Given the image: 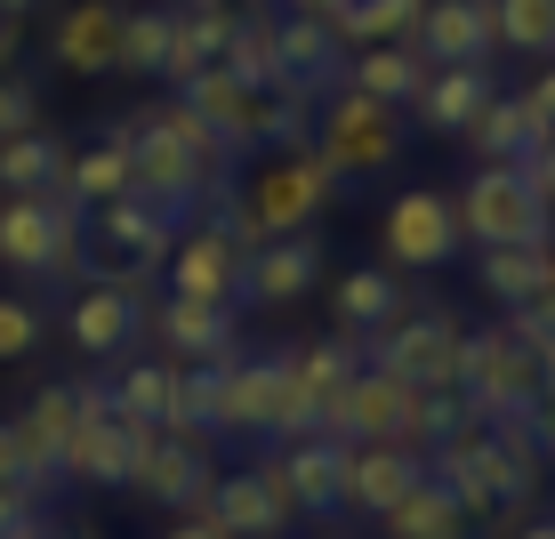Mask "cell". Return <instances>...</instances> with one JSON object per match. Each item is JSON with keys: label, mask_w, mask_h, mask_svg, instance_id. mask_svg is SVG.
I'll list each match as a JSON object with an SVG mask.
<instances>
[{"label": "cell", "mask_w": 555, "mask_h": 539, "mask_svg": "<svg viewBox=\"0 0 555 539\" xmlns=\"http://www.w3.org/2000/svg\"><path fill=\"white\" fill-rule=\"evenodd\" d=\"M0 484H25L33 499H49L56 484H65V475H56V467H41V459L25 451V435H16V419H0Z\"/></svg>", "instance_id": "60d3db41"}, {"label": "cell", "mask_w": 555, "mask_h": 539, "mask_svg": "<svg viewBox=\"0 0 555 539\" xmlns=\"http://www.w3.org/2000/svg\"><path fill=\"white\" fill-rule=\"evenodd\" d=\"M322 539H331V531H322Z\"/></svg>", "instance_id": "680465c9"}, {"label": "cell", "mask_w": 555, "mask_h": 539, "mask_svg": "<svg viewBox=\"0 0 555 539\" xmlns=\"http://www.w3.org/2000/svg\"><path fill=\"white\" fill-rule=\"evenodd\" d=\"M515 539H555V515H547V524H524V531H515Z\"/></svg>", "instance_id": "11a10c76"}, {"label": "cell", "mask_w": 555, "mask_h": 539, "mask_svg": "<svg viewBox=\"0 0 555 539\" xmlns=\"http://www.w3.org/2000/svg\"><path fill=\"white\" fill-rule=\"evenodd\" d=\"M403 274L395 266H354V274H338V291H331V315H338V331L371 346L378 331H387L395 315H403Z\"/></svg>", "instance_id": "cb8c5ba5"}, {"label": "cell", "mask_w": 555, "mask_h": 539, "mask_svg": "<svg viewBox=\"0 0 555 539\" xmlns=\"http://www.w3.org/2000/svg\"><path fill=\"white\" fill-rule=\"evenodd\" d=\"M475 282H483V298H500V306L547 298V242H500V249H475Z\"/></svg>", "instance_id": "f1b7e54d"}, {"label": "cell", "mask_w": 555, "mask_h": 539, "mask_svg": "<svg viewBox=\"0 0 555 539\" xmlns=\"http://www.w3.org/2000/svg\"><path fill=\"white\" fill-rule=\"evenodd\" d=\"M0 266L25 282H89V209L73 194H0Z\"/></svg>", "instance_id": "7a4b0ae2"}, {"label": "cell", "mask_w": 555, "mask_h": 539, "mask_svg": "<svg viewBox=\"0 0 555 539\" xmlns=\"http://www.w3.org/2000/svg\"><path fill=\"white\" fill-rule=\"evenodd\" d=\"M153 435L162 427H121V419H81L65 442V459H56V475L65 484H89V491H129V475H138V459L153 451Z\"/></svg>", "instance_id": "2e32d148"}, {"label": "cell", "mask_w": 555, "mask_h": 539, "mask_svg": "<svg viewBox=\"0 0 555 539\" xmlns=\"http://www.w3.org/2000/svg\"><path fill=\"white\" fill-rule=\"evenodd\" d=\"M418 475H427V451H395V442H347V515H387Z\"/></svg>", "instance_id": "603a6c76"}, {"label": "cell", "mask_w": 555, "mask_h": 539, "mask_svg": "<svg viewBox=\"0 0 555 539\" xmlns=\"http://www.w3.org/2000/svg\"><path fill=\"white\" fill-rule=\"evenodd\" d=\"M234 362V355H225ZM225 362H178V395H169V435L218 442V411H225Z\"/></svg>", "instance_id": "1f68e13d"}, {"label": "cell", "mask_w": 555, "mask_h": 539, "mask_svg": "<svg viewBox=\"0 0 555 539\" xmlns=\"http://www.w3.org/2000/svg\"><path fill=\"white\" fill-rule=\"evenodd\" d=\"M524 178L540 185V202L555 209V138H547V145H540V153H531V162H524Z\"/></svg>", "instance_id": "7dc6e473"}, {"label": "cell", "mask_w": 555, "mask_h": 539, "mask_svg": "<svg viewBox=\"0 0 555 539\" xmlns=\"http://www.w3.org/2000/svg\"><path fill=\"white\" fill-rule=\"evenodd\" d=\"M500 98V81H491V65H427V81H418V98L403 105L427 138H467L475 113Z\"/></svg>", "instance_id": "44dd1931"}, {"label": "cell", "mask_w": 555, "mask_h": 539, "mask_svg": "<svg viewBox=\"0 0 555 539\" xmlns=\"http://www.w3.org/2000/svg\"><path fill=\"white\" fill-rule=\"evenodd\" d=\"M507 331L531 346V355H555V298H524L507 306Z\"/></svg>", "instance_id": "7bdbcfd3"}, {"label": "cell", "mask_w": 555, "mask_h": 539, "mask_svg": "<svg viewBox=\"0 0 555 539\" xmlns=\"http://www.w3.org/2000/svg\"><path fill=\"white\" fill-rule=\"evenodd\" d=\"M282 491H291V508L306 524H331V515H347V442L338 435H298L282 442Z\"/></svg>", "instance_id": "e0dca14e"}, {"label": "cell", "mask_w": 555, "mask_h": 539, "mask_svg": "<svg viewBox=\"0 0 555 539\" xmlns=\"http://www.w3.org/2000/svg\"><path fill=\"white\" fill-rule=\"evenodd\" d=\"M547 298H555V242H547Z\"/></svg>", "instance_id": "9f6ffc18"}, {"label": "cell", "mask_w": 555, "mask_h": 539, "mask_svg": "<svg viewBox=\"0 0 555 539\" xmlns=\"http://www.w3.org/2000/svg\"><path fill=\"white\" fill-rule=\"evenodd\" d=\"M105 138H121V145H129V178H138V194H145V202L185 209V218H194V209L218 194V185H234V178H218V169H202L194 153H185L162 121H153V113H121Z\"/></svg>", "instance_id": "ba28073f"}, {"label": "cell", "mask_w": 555, "mask_h": 539, "mask_svg": "<svg viewBox=\"0 0 555 539\" xmlns=\"http://www.w3.org/2000/svg\"><path fill=\"white\" fill-rule=\"evenodd\" d=\"M98 234H105V249L121 266H162L169 249H178V234H185V209H169V202H145V194H129V202H105L98 209Z\"/></svg>", "instance_id": "7402d4cb"}, {"label": "cell", "mask_w": 555, "mask_h": 539, "mask_svg": "<svg viewBox=\"0 0 555 539\" xmlns=\"http://www.w3.org/2000/svg\"><path fill=\"white\" fill-rule=\"evenodd\" d=\"M459 402H467V419H524L531 402H540V362H531V346L515 338L507 322L467 331V378H459Z\"/></svg>", "instance_id": "9c48e42d"}, {"label": "cell", "mask_w": 555, "mask_h": 539, "mask_svg": "<svg viewBox=\"0 0 555 539\" xmlns=\"http://www.w3.org/2000/svg\"><path fill=\"white\" fill-rule=\"evenodd\" d=\"M515 98H524V113H531V121H540L547 138H555V65H547V73H531V81L515 89Z\"/></svg>", "instance_id": "bcb514c9"}, {"label": "cell", "mask_w": 555, "mask_h": 539, "mask_svg": "<svg viewBox=\"0 0 555 539\" xmlns=\"http://www.w3.org/2000/svg\"><path fill=\"white\" fill-rule=\"evenodd\" d=\"M282 9H291V16H322V25H331V16L347 9V0H282Z\"/></svg>", "instance_id": "816d5d0a"}, {"label": "cell", "mask_w": 555, "mask_h": 539, "mask_svg": "<svg viewBox=\"0 0 555 539\" xmlns=\"http://www.w3.org/2000/svg\"><path fill=\"white\" fill-rule=\"evenodd\" d=\"M65 162H73V153L56 145L49 129L0 138V194H65Z\"/></svg>", "instance_id": "d6a6232c"}, {"label": "cell", "mask_w": 555, "mask_h": 539, "mask_svg": "<svg viewBox=\"0 0 555 539\" xmlns=\"http://www.w3.org/2000/svg\"><path fill=\"white\" fill-rule=\"evenodd\" d=\"M121 25H129V0H73V9H56L49 65L73 73V81H113L121 73Z\"/></svg>", "instance_id": "5bb4252c"}, {"label": "cell", "mask_w": 555, "mask_h": 539, "mask_svg": "<svg viewBox=\"0 0 555 539\" xmlns=\"http://www.w3.org/2000/svg\"><path fill=\"white\" fill-rule=\"evenodd\" d=\"M185 9H266V0H185Z\"/></svg>", "instance_id": "f5cc1de1"}, {"label": "cell", "mask_w": 555, "mask_h": 539, "mask_svg": "<svg viewBox=\"0 0 555 539\" xmlns=\"http://www.w3.org/2000/svg\"><path fill=\"white\" fill-rule=\"evenodd\" d=\"M41 531V499L25 484H0V539H33Z\"/></svg>", "instance_id": "f6af8a7d"}, {"label": "cell", "mask_w": 555, "mask_h": 539, "mask_svg": "<svg viewBox=\"0 0 555 539\" xmlns=\"http://www.w3.org/2000/svg\"><path fill=\"white\" fill-rule=\"evenodd\" d=\"M16 41H25V16H0V73L16 65Z\"/></svg>", "instance_id": "681fc988"}, {"label": "cell", "mask_w": 555, "mask_h": 539, "mask_svg": "<svg viewBox=\"0 0 555 539\" xmlns=\"http://www.w3.org/2000/svg\"><path fill=\"white\" fill-rule=\"evenodd\" d=\"M491 16H500V49H515V56L555 49V0H491Z\"/></svg>", "instance_id": "ab89813d"}, {"label": "cell", "mask_w": 555, "mask_h": 539, "mask_svg": "<svg viewBox=\"0 0 555 539\" xmlns=\"http://www.w3.org/2000/svg\"><path fill=\"white\" fill-rule=\"evenodd\" d=\"M314 162L338 178V194H354V185H378L395 162H403V105H378L362 98V89H322L314 105Z\"/></svg>", "instance_id": "3957f363"}, {"label": "cell", "mask_w": 555, "mask_h": 539, "mask_svg": "<svg viewBox=\"0 0 555 539\" xmlns=\"http://www.w3.org/2000/svg\"><path fill=\"white\" fill-rule=\"evenodd\" d=\"M338 81L362 89V98H378V105H411L418 81H427V56L411 41H371V49H347V73H338Z\"/></svg>", "instance_id": "83f0119b"}, {"label": "cell", "mask_w": 555, "mask_h": 539, "mask_svg": "<svg viewBox=\"0 0 555 539\" xmlns=\"http://www.w3.org/2000/svg\"><path fill=\"white\" fill-rule=\"evenodd\" d=\"M153 121H162V129H169V138H178L185 153H194V162H202V169H218V178H234V162H242V153H234V145H225V138H218V129H209V121H202V113H194V105H185V98H169V105H153Z\"/></svg>", "instance_id": "f35d334b"}, {"label": "cell", "mask_w": 555, "mask_h": 539, "mask_svg": "<svg viewBox=\"0 0 555 539\" xmlns=\"http://www.w3.org/2000/svg\"><path fill=\"white\" fill-rule=\"evenodd\" d=\"M378 531L387 539H483V524H475V515L451 499V484H435V475H418V484L378 515Z\"/></svg>", "instance_id": "d4e9b609"}, {"label": "cell", "mask_w": 555, "mask_h": 539, "mask_svg": "<svg viewBox=\"0 0 555 539\" xmlns=\"http://www.w3.org/2000/svg\"><path fill=\"white\" fill-rule=\"evenodd\" d=\"M169 395H178V362L121 355V371H113V419L121 427H169Z\"/></svg>", "instance_id": "f546056e"}, {"label": "cell", "mask_w": 555, "mask_h": 539, "mask_svg": "<svg viewBox=\"0 0 555 539\" xmlns=\"http://www.w3.org/2000/svg\"><path fill=\"white\" fill-rule=\"evenodd\" d=\"M209 484H218V459H209V442L194 435H153V451L138 459V475H129V491L145 499V508H169V515H202L209 508Z\"/></svg>", "instance_id": "4fadbf2b"}, {"label": "cell", "mask_w": 555, "mask_h": 539, "mask_svg": "<svg viewBox=\"0 0 555 539\" xmlns=\"http://www.w3.org/2000/svg\"><path fill=\"white\" fill-rule=\"evenodd\" d=\"M459 145H475V162H531V153L547 145V129L524 113V98H491Z\"/></svg>", "instance_id": "4dcf8cb0"}, {"label": "cell", "mask_w": 555, "mask_h": 539, "mask_svg": "<svg viewBox=\"0 0 555 539\" xmlns=\"http://www.w3.org/2000/svg\"><path fill=\"white\" fill-rule=\"evenodd\" d=\"M362 362L411 378L418 395H459V378H467V322L451 306H403L387 331L362 346Z\"/></svg>", "instance_id": "5b68a950"}, {"label": "cell", "mask_w": 555, "mask_h": 539, "mask_svg": "<svg viewBox=\"0 0 555 539\" xmlns=\"http://www.w3.org/2000/svg\"><path fill=\"white\" fill-rule=\"evenodd\" d=\"M169 16H178V0H138V9H129V25H121V73H138V81H162Z\"/></svg>", "instance_id": "74e56055"}, {"label": "cell", "mask_w": 555, "mask_h": 539, "mask_svg": "<svg viewBox=\"0 0 555 539\" xmlns=\"http://www.w3.org/2000/svg\"><path fill=\"white\" fill-rule=\"evenodd\" d=\"M242 266H250V249H242V242H225L209 218H185V234L162 258V274H169V291H178V298L234 306V315H242Z\"/></svg>", "instance_id": "7c38bea8"}, {"label": "cell", "mask_w": 555, "mask_h": 539, "mask_svg": "<svg viewBox=\"0 0 555 539\" xmlns=\"http://www.w3.org/2000/svg\"><path fill=\"white\" fill-rule=\"evenodd\" d=\"M33 9H49V0H0V16H33Z\"/></svg>", "instance_id": "db71d44e"}, {"label": "cell", "mask_w": 555, "mask_h": 539, "mask_svg": "<svg viewBox=\"0 0 555 539\" xmlns=\"http://www.w3.org/2000/svg\"><path fill=\"white\" fill-rule=\"evenodd\" d=\"M162 539H225V531H218V524H209V515H185V524H169Z\"/></svg>", "instance_id": "f907efd6"}, {"label": "cell", "mask_w": 555, "mask_h": 539, "mask_svg": "<svg viewBox=\"0 0 555 539\" xmlns=\"http://www.w3.org/2000/svg\"><path fill=\"white\" fill-rule=\"evenodd\" d=\"M322 266H331V249L322 234L306 226V234H274L250 249V266H242V306H291L322 282Z\"/></svg>", "instance_id": "ac0fdd59"}, {"label": "cell", "mask_w": 555, "mask_h": 539, "mask_svg": "<svg viewBox=\"0 0 555 539\" xmlns=\"http://www.w3.org/2000/svg\"><path fill=\"white\" fill-rule=\"evenodd\" d=\"M524 419H531V442H540V459H555V395H540Z\"/></svg>", "instance_id": "c3c4849f"}, {"label": "cell", "mask_w": 555, "mask_h": 539, "mask_svg": "<svg viewBox=\"0 0 555 539\" xmlns=\"http://www.w3.org/2000/svg\"><path fill=\"white\" fill-rule=\"evenodd\" d=\"M209 524H218L225 539H282L298 524V508H291V491H282V467L266 459V467H234V475H218L209 484Z\"/></svg>", "instance_id": "9a60e30c"}, {"label": "cell", "mask_w": 555, "mask_h": 539, "mask_svg": "<svg viewBox=\"0 0 555 539\" xmlns=\"http://www.w3.org/2000/svg\"><path fill=\"white\" fill-rule=\"evenodd\" d=\"M33 539H65V531H49V524H41V531H33Z\"/></svg>", "instance_id": "6f0895ef"}, {"label": "cell", "mask_w": 555, "mask_h": 539, "mask_svg": "<svg viewBox=\"0 0 555 539\" xmlns=\"http://www.w3.org/2000/svg\"><path fill=\"white\" fill-rule=\"evenodd\" d=\"M41 331H49V322H41V306L0 291V362H25L33 346H41Z\"/></svg>", "instance_id": "b9f144b4"}, {"label": "cell", "mask_w": 555, "mask_h": 539, "mask_svg": "<svg viewBox=\"0 0 555 539\" xmlns=\"http://www.w3.org/2000/svg\"><path fill=\"white\" fill-rule=\"evenodd\" d=\"M418 16H427V0H347V9L331 16V33L347 49H371V41H411Z\"/></svg>", "instance_id": "8d00e7d4"}, {"label": "cell", "mask_w": 555, "mask_h": 539, "mask_svg": "<svg viewBox=\"0 0 555 539\" xmlns=\"http://www.w3.org/2000/svg\"><path fill=\"white\" fill-rule=\"evenodd\" d=\"M411 49L427 56V65H491V49H500V16H491V0H427Z\"/></svg>", "instance_id": "ffe728a7"}, {"label": "cell", "mask_w": 555, "mask_h": 539, "mask_svg": "<svg viewBox=\"0 0 555 539\" xmlns=\"http://www.w3.org/2000/svg\"><path fill=\"white\" fill-rule=\"evenodd\" d=\"M338 73H347V41H338L322 16H291L282 9V81L291 89H338Z\"/></svg>", "instance_id": "4316f807"}, {"label": "cell", "mask_w": 555, "mask_h": 539, "mask_svg": "<svg viewBox=\"0 0 555 539\" xmlns=\"http://www.w3.org/2000/svg\"><path fill=\"white\" fill-rule=\"evenodd\" d=\"M242 209L258 218V234H306V226H322V209L338 202V178L314 162V145H274V162H258L250 178H234Z\"/></svg>", "instance_id": "52a82bcc"}, {"label": "cell", "mask_w": 555, "mask_h": 539, "mask_svg": "<svg viewBox=\"0 0 555 539\" xmlns=\"http://www.w3.org/2000/svg\"><path fill=\"white\" fill-rule=\"evenodd\" d=\"M65 194L81 202V209L129 202V194H138V178H129V145H121V138H98V145H81V153L65 162Z\"/></svg>", "instance_id": "e575fe53"}, {"label": "cell", "mask_w": 555, "mask_h": 539, "mask_svg": "<svg viewBox=\"0 0 555 539\" xmlns=\"http://www.w3.org/2000/svg\"><path fill=\"white\" fill-rule=\"evenodd\" d=\"M25 129H41V98L16 73H0V138H25Z\"/></svg>", "instance_id": "ee69618b"}, {"label": "cell", "mask_w": 555, "mask_h": 539, "mask_svg": "<svg viewBox=\"0 0 555 539\" xmlns=\"http://www.w3.org/2000/svg\"><path fill=\"white\" fill-rule=\"evenodd\" d=\"M145 331L169 346V362H225L242 346V315L234 306H202L169 291L162 306H145Z\"/></svg>", "instance_id": "d6986e66"}, {"label": "cell", "mask_w": 555, "mask_h": 539, "mask_svg": "<svg viewBox=\"0 0 555 539\" xmlns=\"http://www.w3.org/2000/svg\"><path fill=\"white\" fill-rule=\"evenodd\" d=\"M145 274H129V266H98V274L81 282V298H73V315H65V331L73 346H81L89 362H121V355H138V338H145Z\"/></svg>", "instance_id": "30bf717a"}, {"label": "cell", "mask_w": 555, "mask_h": 539, "mask_svg": "<svg viewBox=\"0 0 555 539\" xmlns=\"http://www.w3.org/2000/svg\"><path fill=\"white\" fill-rule=\"evenodd\" d=\"M73 427H81V402H73V378H56V387H41L25 402V419H16V435H25V451L41 459V467H56L65 459Z\"/></svg>", "instance_id": "d590c367"}, {"label": "cell", "mask_w": 555, "mask_h": 539, "mask_svg": "<svg viewBox=\"0 0 555 539\" xmlns=\"http://www.w3.org/2000/svg\"><path fill=\"white\" fill-rule=\"evenodd\" d=\"M218 65L234 73V81L274 89V81H282V9H242V16H234V41H225Z\"/></svg>", "instance_id": "836d02e7"}, {"label": "cell", "mask_w": 555, "mask_h": 539, "mask_svg": "<svg viewBox=\"0 0 555 539\" xmlns=\"http://www.w3.org/2000/svg\"><path fill=\"white\" fill-rule=\"evenodd\" d=\"M218 435H242V442H298L314 435V395L298 387L291 355H266V362H225V411H218Z\"/></svg>", "instance_id": "277c9868"}, {"label": "cell", "mask_w": 555, "mask_h": 539, "mask_svg": "<svg viewBox=\"0 0 555 539\" xmlns=\"http://www.w3.org/2000/svg\"><path fill=\"white\" fill-rule=\"evenodd\" d=\"M451 202H459V234H467L475 249H500V242H555V209L540 202V185L524 178V162H483Z\"/></svg>", "instance_id": "8992f818"}, {"label": "cell", "mask_w": 555, "mask_h": 539, "mask_svg": "<svg viewBox=\"0 0 555 539\" xmlns=\"http://www.w3.org/2000/svg\"><path fill=\"white\" fill-rule=\"evenodd\" d=\"M459 202L443 185H403L387 209H378V249H387L395 274H435V266L459 258Z\"/></svg>", "instance_id": "8fae6325"}, {"label": "cell", "mask_w": 555, "mask_h": 539, "mask_svg": "<svg viewBox=\"0 0 555 539\" xmlns=\"http://www.w3.org/2000/svg\"><path fill=\"white\" fill-rule=\"evenodd\" d=\"M234 16H242V9H185V0H178V16H169V56H162V81H169V89H185L194 73L218 65L225 41H234Z\"/></svg>", "instance_id": "484cf974"}, {"label": "cell", "mask_w": 555, "mask_h": 539, "mask_svg": "<svg viewBox=\"0 0 555 539\" xmlns=\"http://www.w3.org/2000/svg\"><path fill=\"white\" fill-rule=\"evenodd\" d=\"M331 419H338V442H395V451H427L435 435H451L459 419H467V402H459V395H418L411 378L362 362Z\"/></svg>", "instance_id": "6da1fadb"}]
</instances>
